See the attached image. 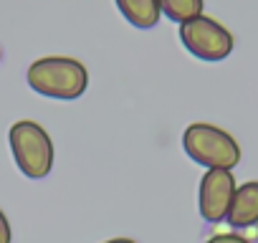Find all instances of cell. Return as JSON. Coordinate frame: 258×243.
<instances>
[{
  "label": "cell",
  "instance_id": "9",
  "mask_svg": "<svg viewBox=\"0 0 258 243\" xmlns=\"http://www.w3.org/2000/svg\"><path fill=\"white\" fill-rule=\"evenodd\" d=\"M208 243H248V238H243L238 233H220V235H213Z\"/></svg>",
  "mask_w": 258,
  "mask_h": 243
},
{
  "label": "cell",
  "instance_id": "2",
  "mask_svg": "<svg viewBox=\"0 0 258 243\" xmlns=\"http://www.w3.org/2000/svg\"><path fill=\"white\" fill-rule=\"evenodd\" d=\"M182 147L187 157L208 170H233L240 162L238 142L220 127L195 122L182 135Z\"/></svg>",
  "mask_w": 258,
  "mask_h": 243
},
{
  "label": "cell",
  "instance_id": "6",
  "mask_svg": "<svg viewBox=\"0 0 258 243\" xmlns=\"http://www.w3.org/2000/svg\"><path fill=\"white\" fill-rule=\"evenodd\" d=\"M225 220L233 228H250L258 223V180H250L235 188Z\"/></svg>",
  "mask_w": 258,
  "mask_h": 243
},
{
  "label": "cell",
  "instance_id": "8",
  "mask_svg": "<svg viewBox=\"0 0 258 243\" xmlns=\"http://www.w3.org/2000/svg\"><path fill=\"white\" fill-rule=\"evenodd\" d=\"M157 6H160V13H165L170 21L182 26V23L203 16L205 0H157Z\"/></svg>",
  "mask_w": 258,
  "mask_h": 243
},
{
  "label": "cell",
  "instance_id": "4",
  "mask_svg": "<svg viewBox=\"0 0 258 243\" xmlns=\"http://www.w3.org/2000/svg\"><path fill=\"white\" fill-rule=\"evenodd\" d=\"M180 41L182 46L200 61H223L233 51V36L230 31L218 23L215 18L198 16L180 26Z\"/></svg>",
  "mask_w": 258,
  "mask_h": 243
},
{
  "label": "cell",
  "instance_id": "3",
  "mask_svg": "<svg viewBox=\"0 0 258 243\" xmlns=\"http://www.w3.org/2000/svg\"><path fill=\"white\" fill-rule=\"evenodd\" d=\"M11 150L18 170L31 180L46 177L53 167L51 137L41 125H36L31 119H21L11 127Z\"/></svg>",
  "mask_w": 258,
  "mask_h": 243
},
{
  "label": "cell",
  "instance_id": "11",
  "mask_svg": "<svg viewBox=\"0 0 258 243\" xmlns=\"http://www.w3.org/2000/svg\"><path fill=\"white\" fill-rule=\"evenodd\" d=\"M106 243H135L132 238H111V240H106Z\"/></svg>",
  "mask_w": 258,
  "mask_h": 243
},
{
  "label": "cell",
  "instance_id": "5",
  "mask_svg": "<svg viewBox=\"0 0 258 243\" xmlns=\"http://www.w3.org/2000/svg\"><path fill=\"white\" fill-rule=\"evenodd\" d=\"M235 177L230 170H208L200 180L198 190V208L208 223H220L228 218L233 195H235Z\"/></svg>",
  "mask_w": 258,
  "mask_h": 243
},
{
  "label": "cell",
  "instance_id": "10",
  "mask_svg": "<svg viewBox=\"0 0 258 243\" xmlns=\"http://www.w3.org/2000/svg\"><path fill=\"white\" fill-rule=\"evenodd\" d=\"M0 243H11V225L3 210H0Z\"/></svg>",
  "mask_w": 258,
  "mask_h": 243
},
{
  "label": "cell",
  "instance_id": "1",
  "mask_svg": "<svg viewBox=\"0 0 258 243\" xmlns=\"http://www.w3.org/2000/svg\"><path fill=\"white\" fill-rule=\"evenodd\" d=\"M28 84L33 91L48 99L71 101L79 99L89 86V74L81 61L66 56H48L38 58L28 69Z\"/></svg>",
  "mask_w": 258,
  "mask_h": 243
},
{
  "label": "cell",
  "instance_id": "7",
  "mask_svg": "<svg viewBox=\"0 0 258 243\" xmlns=\"http://www.w3.org/2000/svg\"><path fill=\"white\" fill-rule=\"evenodd\" d=\"M116 8L135 28H155L160 21L157 0H116Z\"/></svg>",
  "mask_w": 258,
  "mask_h": 243
},
{
  "label": "cell",
  "instance_id": "12",
  "mask_svg": "<svg viewBox=\"0 0 258 243\" xmlns=\"http://www.w3.org/2000/svg\"><path fill=\"white\" fill-rule=\"evenodd\" d=\"M0 58H3V53H0Z\"/></svg>",
  "mask_w": 258,
  "mask_h": 243
}]
</instances>
